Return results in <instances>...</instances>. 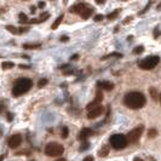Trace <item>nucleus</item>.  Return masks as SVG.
Here are the masks:
<instances>
[{"label":"nucleus","mask_w":161,"mask_h":161,"mask_svg":"<svg viewBox=\"0 0 161 161\" xmlns=\"http://www.w3.org/2000/svg\"><path fill=\"white\" fill-rule=\"evenodd\" d=\"M44 6H45V3H44V1H40V3H39V8H44Z\"/></svg>","instance_id":"c85d7f7f"},{"label":"nucleus","mask_w":161,"mask_h":161,"mask_svg":"<svg viewBox=\"0 0 161 161\" xmlns=\"http://www.w3.org/2000/svg\"><path fill=\"white\" fill-rule=\"evenodd\" d=\"M46 84H47V79H41V80H39V82H38V86H39V87H44Z\"/></svg>","instance_id":"4be33fe9"},{"label":"nucleus","mask_w":161,"mask_h":161,"mask_svg":"<svg viewBox=\"0 0 161 161\" xmlns=\"http://www.w3.org/2000/svg\"><path fill=\"white\" fill-rule=\"evenodd\" d=\"M109 142H110V145L113 147L114 149H124V148H126L127 144H129V142H127V138L126 136H124V135H120V133H116V135H113L110 139H109Z\"/></svg>","instance_id":"20e7f679"},{"label":"nucleus","mask_w":161,"mask_h":161,"mask_svg":"<svg viewBox=\"0 0 161 161\" xmlns=\"http://www.w3.org/2000/svg\"><path fill=\"white\" fill-rule=\"evenodd\" d=\"M21 142H22V137H21L19 135H14V136H11V137H10L8 144L11 149H16L17 147H19Z\"/></svg>","instance_id":"6e6552de"},{"label":"nucleus","mask_w":161,"mask_h":161,"mask_svg":"<svg viewBox=\"0 0 161 161\" xmlns=\"http://www.w3.org/2000/svg\"><path fill=\"white\" fill-rule=\"evenodd\" d=\"M97 86H98V89H103L105 91H110V90L114 89V84L113 82H109V81H99L98 84H97Z\"/></svg>","instance_id":"f8f14e48"},{"label":"nucleus","mask_w":161,"mask_h":161,"mask_svg":"<svg viewBox=\"0 0 161 161\" xmlns=\"http://www.w3.org/2000/svg\"><path fill=\"white\" fill-rule=\"evenodd\" d=\"M108 153H109V148H108V145H104L101 150H99V156H102V158H104V156H107L108 155Z\"/></svg>","instance_id":"dca6fc26"},{"label":"nucleus","mask_w":161,"mask_h":161,"mask_svg":"<svg viewBox=\"0 0 161 161\" xmlns=\"http://www.w3.org/2000/svg\"><path fill=\"white\" fill-rule=\"evenodd\" d=\"M159 62H160V57L159 56H149L144 58L143 61H141L138 67L143 70H152L159 64Z\"/></svg>","instance_id":"39448f33"},{"label":"nucleus","mask_w":161,"mask_h":161,"mask_svg":"<svg viewBox=\"0 0 161 161\" xmlns=\"http://www.w3.org/2000/svg\"><path fill=\"white\" fill-rule=\"evenodd\" d=\"M68 40V38L67 36H63V38H61V41H67Z\"/></svg>","instance_id":"c756f323"},{"label":"nucleus","mask_w":161,"mask_h":161,"mask_svg":"<svg viewBox=\"0 0 161 161\" xmlns=\"http://www.w3.org/2000/svg\"><path fill=\"white\" fill-rule=\"evenodd\" d=\"M149 92H150V96L153 98L154 101H158L159 99V95H158V92H156V90L152 87V89H149Z\"/></svg>","instance_id":"f3484780"},{"label":"nucleus","mask_w":161,"mask_h":161,"mask_svg":"<svg viewBox=\"0 0 161 161\" xmlns=\"http://www.w3.org/2000/svg\"><path fill=\"white\" fill-rule=\"evenodd\" d=\"M102 19H103V16H102V15H97V16L95 17V21H96V22H99V21H102Z\"/></svg>","instance_id":"393cba45"},{"label":"nucleus","mask_w":161,"mask_h":161,"mask_svg":"<svg viewBox=\"0 0 161 161\" xmlns=\"http://www.w3.org/2000/svg\"><path fill=\"white\" fill-rule=\"evenodd\" d=\"M119 12H120L119 10H115V11H114V12L112 14V15H108V18H109V19H114V18L116 17V15H118Z\"/></svg>","instance_id":"b1692460"},{"label":"nucleus","mask_w":161,"mask_h":161,"mask_svg":"<svg viewBox=\"0 0 161 161\" xmlns=\"http://www.w3.org/2000/svg\"><path fill=\"white\" fill-rule=\"evenodd\" d=\"M143 130H144L143 126H139V127H136V129H133L132 131H130L127 137H126L127 138V142H130V143H136L138 139L141 138V136H142Z\"/></svg>","instance_id":"0eeeda50"},{"label":"nucleus","mask_w":161,"mask_h":161,"mask_svg":"<svg viewBox=\"0 0 161 161\" xmlns=\"http://www.w3.org/2000/svg\"><path fill=\"white\" fill-rule=\"evenodd\" d=\"M133 161H143V160H142L141 158H135V159H133Z\"/></svg>","instance_id":"7c9ffc66"},{"label":"nucleus","mask_w":161,"mask_h":161,"mask_svg":"<svg viewBox=\"0 0 161 161\" xmlns=\"http://www.w3.org/2000/svg\"><path fill=\"white\" fill-rule=\"evenodd\" d=\"M102 99H103V95H102V91H97L96 93V98L90 103V104H87V107H86V109L87 110H90V109H92V108H95V107H97V105H101L99 103L102 102Z\"/></svg>","instance_id":"1a4fd4ad"},{"label":"nucleus","mask_w":161,"mask_h":161,"mask_svg":"<svg viewBox=\"0 0 161 161\" xmlns=\"http://www.w3.org/2000/svg\"><path fill=\"white\" fill-rule=\"evenodd\" d=\"M23 47L25 48V50H34V48L40 47V44H24Z\"/></svg>","instance_id":"4468645a"},{"label":"nucleus","mask_w":161,"mask_h":161,"mask_svg":"<svg viewBox=\"0 0 161 161\" xmlns=\"http://www.w3.org/2000/svg\"><path fill=\"white\" fill-rule=\"evenodd\" d=\"M33 86V82L31 79L28 78H21L19 80L16 81L14 89H12V93L15 97H18L21 95H24L25 92H28L29 90L32 89Z\"/></svg>","instance_id":"f03ea898"},{"label":"nucleus","mask_w":161,"mask_h":161,"mask_svg":"<svg viewBox=\"0 0 161 161\" xmlns=\"http://www.w3.org/2000/svg\"><path fill=\"white\" fill-rule=\"evenodd\" d=\"M92 135H93V131L91 129H82L80 131V133H79V139L84 142V141H86V139H87L90 136H92Z\"/></svg>","instance_id":"9b49d317"},{"label":"nucleus","mask_w":161,"mask_h":161,"mask_svg":"<svg viewBox=\"0 0 161 161\" xmlns=\"http://www.w3.org/2000/svg\"><path fill=\"white\" fill-rule=\"evenodd\" d=\"M84 161H95V159H93V156H86Z\"/></svg>","instance_id":"a878e982"},{"label":"nucleus","mask_w":161,"mask_h":161,"mask_svg":"<svg viewBox=\"0 0 161 161\" xmlns=\"http://www.w3.org/2000/svg\"><path fill=\"white\" fill-rule=\"evenodd\" d=\"M70 12L78 14L84 19H87L92 15L93 10L90 8V5H87V4H78V5H74L73 8H70Z\"/></svg>","instance_id":"7ed1b4c3"},{"label":"nucleus","mask_w":161,"mask_h":161,"mask_svg":"<svg viewBox=\"0 0 161 161\" xmlns=\"http://www.w3.org/2000/svg\"><path fill=\"white\" fill-rule=\"evenodd\" d=\"M102 113H103V108H102V105H97V107H95V108L90 109L89 114H87V118H89V119H96V118H98Z\"/></svg>","instance_id":"9d476101"},{"label":"nucleus","mask_w":161,"mask_h":161,"mask_svg":"<svg viewBox=\"0 0 161 161\" xmlns=\"http://www.w3.org/2000/svg\"><path fill=\"white\" fill-rule=\"evenodd\" d=\"M62 21H63V15H61V16L57 18L56 21L53 22V24H52V27H51V28H52V29H57V28H58V25L61 24Z\"/></svg>","instance_id":"2eb2a0df"},{"label":"nucleus","mask_w":161,"mask_h":161,"mask_svg":"<svg viewBox=\"0 0 161 161\" xmlns=\"http://www.w3.org/2000/svg\"><path fill=\"white\" fill-rule=\"evenodd\" d=\"M87 147H89V144H87V143H85V144H84V145H82V147L80 148V150H84V149H86Z\"/></svg>","instance_id":"cd10ccee"},{"label":"nucleus","mask_w":161,"mask_h":161,"mask_svg":"<svg viewBox=\"0 0 161 161\" xmlns=\"http://www.w3.org/2000/svg\"><path fill=\"white\" fill-rule=\"evenodd\" d=\"M4 158H5V155H1V156H0V161L4 160Z\"/></svg>","instance_id":"2f4dec72"},{"label":"nucleus","mask_w":161,"mask_h":161,"mask_svg":"<svg viewBox=\"0 0 161 161\" xmlns=\"http://www.w3.org/2000/svg\"><path fill=\"white\" fill-rule=\"evenodd\" d=\"M14 63L12 62H4L3 64H1V68L4 69V70H8V69H11V68H14Z\"/></svg>","instance_id":"a211bd4d"},{"label":"nucleus","mask_w":161,"mask_h":161,"mask_svg":"<svg viewBox=\"0 0 161 161\" xmlns=\"http://www.w3.org/2000/svg\"><path fill=\"white\" fill-rule=\"evenodd\" d=\"M6 29L8 32H11L12 34H21L28 31V28H15L14 25H6Z\"/></svg>","instance_id":"ddd939ff"},{"label":"nucleus","mask_w":161,"mask_h":161,"mask_svg":"<svg viewBox=\"0 0 161 161\" xmlns=\"http://www.w3.org/2000/svg\"><path fill=\"white\" fill-rule=\"evenodd\" d=\"M19 22L21 23H23V24H25L27 23V21H28V18H27V16L24 15V14H19Z\"/></svg>","instance_id":"aec40b11"},{"label":"nucleus","mask_w":161,"mask_h":161,"mask_svg":"<svg viewBox=\"0 0 161 161\" xmlns=\"http://www.w3.org/2000/svg\"><path fill=\"white\" fill-rule=\"evenodd\" d=\"M160 103H161V95H160Z\"/></svg>","instance_id":"f704fd0d"},{"label":"nucleus","mask_w":161,"mask_h":161,"mask_svg":"<svg viewBox=\"0 0 161 161\" xmlns=\"http://www.w3.org/2000/svg\"><path fill=\"white\" fill-rule=\"evenodd\" d=\"M68 133H69V131H68V127H63V130H62V138H67V137H68Z\"/></svg>","instance_id":"5701e85b"},{"label":"nucleus","mask_w":161,"mask_h":161,"mask_svg":"<svg viewBox=\"0 0 161 161\" xmlns=\"http://www.w3.org/2000/svg\"><path fill=\"white\" fill-rule=\"evenodd\" d=\"M156 135H158V132H156V130H155V129L149 130V132H148V137H149V138L156 137Z\"/></svg>","instance_id":"6ab92c4d"},{"label":"nucleus","mask_w":161,"mask_h":161,"mask_svg":"<svg viewBox=\"0 0 161 161\" xmlns=\"http://www.w3.org/2000/svg\"><path fill=\"white\" fill-rule=\"evenodd\" d=\"M145 102H147V99L142 92H129L124 97L125 105L131 109H139V108L144 107Z\"/></svg>","instance_id":"f257e3e1"},{"label":"nucleus","mask_w":161,"mask_h":161,"mask_svg":"<svg viewBox=\"0 0 161 161\" xmlns=\"http://www.w3.org/2000/svg\"><path fill=\"white\" fill-rule=\"evenodd\" d=\"M56 161H67L65 159H58V160H56Z\"/></svg>","instance_id":"72a5a7b5"},{"label":"nucleus","mask_w":161,"mask_h":161,"mask_svg":"<svg viewBox=\"0 0 161 161\" xmlns=\"http://www.w3.org/2000/svg\"><path fill=\"white\" fill-rule=\"evenodd\" d=\"M96 1V4H98V5H102V4H104L105 0H95Z\"/></svg>","instance_id":"bb28decb"},{"label":"nucleus","mask_w":161,"mask_h":161,"mask_svg":"<svg viewBox=\"0 0 161 161\" xmlns=\"http://www.w3.org/2000/svg\"><path fill=\"white\" fill-rule=\"evenodd\" d=\"M3 109H4V105H3V104H0V112H1Z\"/></svg>","instance_id":"473e14b6"},{"label":"nucleus","mask_w":161,"mask_h":161,"mask_svg":"<svg viewBox=\"0 0 161 161\" xmlns=\"http://www.w3.org/2000/svg\"><path fill=\"white\" fill-rule=\"evenodd\" d=\"M64 152V148L58 143H48L46 147H45V154L47 156H51V158H56V156H61Z\"/></svg>","instance_id":"423d86ee"},{"label":"nucleus","mask_w":161,"mask_h":161,"mask_svg":"<svg viewBox=\"0 0 161 161\" xmlns=\"http://www.w3.org/2000/svg\"><path fill=\"white\" fill-rule=\"evenodd\" d=\"M143 51H144V47H143V46H138V47H136L133 50V53L137 55V53H142Z\"/></svg>","instance_id":"412c9836"}]
</instances>
